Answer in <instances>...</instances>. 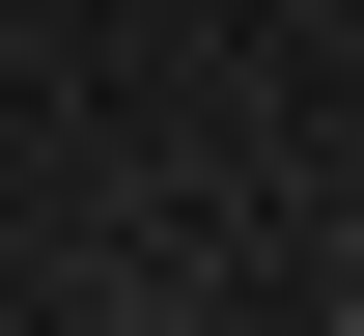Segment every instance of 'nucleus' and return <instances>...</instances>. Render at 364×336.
<instances>
[{"mask_svg":"<svg viewBox=\"0 0 364 336\" xmlns=\"http://www.w3.org/2000/svg\"><path fill=\"white\" fill-rule=\"evenodd\" d=\"M336 308H364V196H336Z\"/></svg>","mask_w":364,"mask_h":336,"instance_id":"obj_1","label":"nucleus"}]
</instances>
